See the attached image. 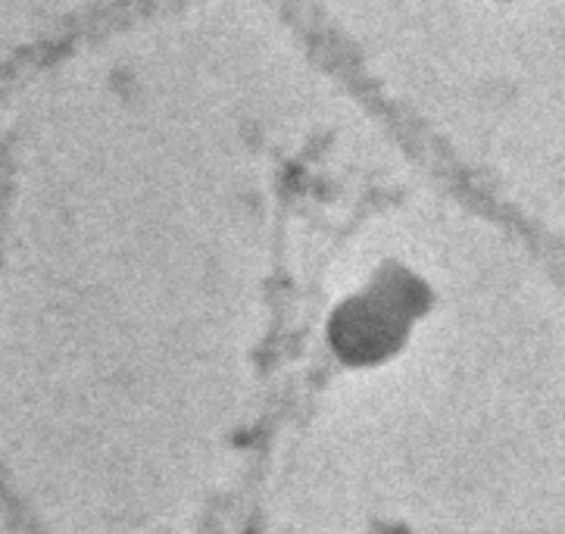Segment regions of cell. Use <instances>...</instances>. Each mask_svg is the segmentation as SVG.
I'll list each match as a JSON object with an SVG mask.
<instances>
[{"instance_id":"cell-1","label":"cell","mask_w":565,"mask_h":534,"mask_svg":"<svg viewBox=\"0 0 565 534\" xmlns=\"http://www.w3.org/2000/svg\"><path fill=\"white\" fill-rule=\"evenodd\" d=\"M413 300L403 288H375L344 303L331 319V341L347 360H379L406 334Z\"/></svg>"}]
</instances>
